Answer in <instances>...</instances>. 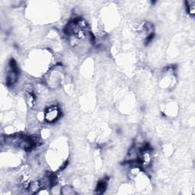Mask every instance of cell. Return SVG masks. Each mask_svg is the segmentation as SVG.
<instances>
[{"label":"cell","mask_w":195,"mask_h":195,"mask_svg":"<svg viewBox=\"0 0 195 195\" xmlns=\"http://www.w3.org/2000/svg\"><path fill=\"white\" fill-rule=\"evenodd\" d=\"M60 116V111L57 107H50L47 109L45 114V119L48 122H54Z\"/></svg>","instance_id":"cell-1"},{"label":"cell","mask_w":195,"mask_h":195,"mask_svg":"<svg viewBox=\"0 0 195 195\" xmlns=\"http://www.w3.org/2000/svg\"><path fill=\"white\" fill-rule=\"evenodd\" d=\"M106 185H107V182L103 180V181H99L98 183V185H97L96 187V191L98 194H102L104 191H105V188H106Z\"/></svg>","instance_id":"cell-2"},{"label":"cell","mask_w":195,"mask_h":195,"mask_svg":"<svg viewBox=\"0 0 195 195\" xmlns=\"http://www.w3.org/2000/svg\"><path fill=\"white\" fill-rule=\"evenodd\" d=\"M195 2L194 1H189L187 2V10L189 14L194 15L195 12Z\"/></svg>","instance_id":"cell-3"}]
</instances>
